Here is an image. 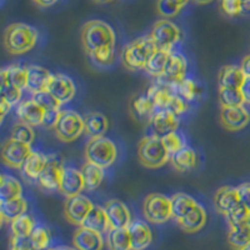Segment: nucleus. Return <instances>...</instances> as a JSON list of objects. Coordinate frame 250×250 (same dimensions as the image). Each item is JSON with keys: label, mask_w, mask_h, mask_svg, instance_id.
<instances>
[{"label": "nucleus", "mask_w": 250, "mask_h": 250, "mask_svg": "<svg viewBox=\"0 0 250 250\" xmlns=\"http://www.w3.org/2000/svg\"><path fill=\"white\" fill-rule=\"evenodd\" d=\"M39 33L34 26L24 23H13L4 31V46L9 54L21 55L34 48Z\"/></svg>", "instance_id": "f257e3e1"}, {"label": "nucleus", "mask_w": 250, "mask_h": 250, "mask_svg": "<svg viewBox=\"0 0 250 250\" xmlns=\"http://www.w3.org/2000/svg\"><path fill=\"white\" fill-rule=\"evenodd\" d=\"M158 46L151 35H144L126 44L122 51L123 65L129 70H144L146 62L156 53Z\"/></svg>", "instance_id": "f03ea898"}, {"label": "nucleus", "mask_w": 250, "mask_h": 250, "mask_svg": "<svg viewBox=\"0 0 250 250\" xmlns=\"http://www.w3.org/2000/svg\"><path fill=\"white\" fill-rule=\"evenodd\" d=\"M82 44L86 53L91 55L104 46L115 45V33L103 20H89L82 28Z\"/></svg>", "instance_id": "7ed1b4c3"}, {"label": "nucleus", "mask_w": 250, "mask_h": 250, "mask_svg": "<svg viewBox=\"0 0 250 250\" xmlns=\"http://www.w3.org/2000/svg\"><path fill=\"white\" fill-rule=\"evenodd\" d=\"M138 156L143 167L149 169H159L170 160V154L160 137L143 138L138 146Z\"/></svg>", "instance_id": "20e7f679"}, {"label": "nucleus", "mask_w": 250, "mask_h": 250, "mask_svg": "<svg viewBox=\"0 0 250 250\" xmlns=\"http://www.w3.org/2000/svg\"><path fill=\"white\" fill-rule=\"evenodd\" d=\"M118 148L113 140L105 137L93 138L85 146V159L103 169L110 168L117 162Z\"/></svg>", "instance_id": "39448f33"}, {"label": "nucleus", "mask_w": 250, "mask_h": 250, "mask_svg": "<svg viewBox=\"0 0 250 250\" xmlns=\"http://www.w3.org/2000/svg\"><path fill=\"white\" fill-rule=\"evenodd\" d=\"M143 214L153 224H164L173 218L170 198L159 193L149 194L143 203Z\"/></svg>", "instance_id": "423d86ee"}, {"label": "nucleus", "mask_w": 250, "mask_h": 250, "mask_svg": "<svg viewBox=\"0 0 250 250\" xmlns=\"http://www.w3.org/2000/svg\"><path fill=\"white\" fill-rule=\"evenodd\" d=\"M85 130L84 117L75 110H62L54 128V133L59 140L70 143L77 140Z\"/></svg>", "instance_id": "0eeeda50"}, {"label": "nucleus", "mask_w": 250, "mask_h": 250, "mask_svg": "<svg viewBox=\"0 0 250 250\" xmlns=\"http://www.w3.org/2000/svg\"><path fill=\"white\" fill-rule=\"evenodd\" d=\"M150 35L158 49L173 51L174 46L180 42L182 33L170 19H160L154 23Z\"/></svg>", "instance_id": "6e6552de"}, {"label": "nucleus", "mask_w": 250, "mask_h": 250, "mask_svg": "<svg viewBox=\"0 0 250 250\" xmlns=\"http://www.w3.org/2000/svg\"><path fill=\"white\" fill-rule=\"evenodd\" d=\"M93 202L82 194L69 196L64 203V216L70 224L82 227L84 219L93 209Z\"/></svg>", "instance_id": "1a4fd4ad"}, {"label": "nucleus", "mask_w": 250, "mask_h": 250, "mask_svg": "<svg viewBox=\"0 0 250 250\" xmlns=\"http://www.w3.org/2000/svg\"><path fill=\"white\" fill-rule=\"evenodd\" d=\"M31 151L33 150H31L30 144H25L13 138H9L3 144L1 159L8 168L20 169Z\"/></svg>", "instance_id": "9d476101"}, {"label": "nucleus", "mask_w": 250, "mask_h": 250, "mask_svg": "<svg viewBox=\"0 0 250 250\" xmlns=\"http://www.w3.org/2000/svg\"><path fill=\"white\" fill-rule=\"evenodd\" d=\"M64 168L65 167H62V162L58 159L57 156H48L45 168L42 171L37 182L38 185L45 191H59Z\"/></svg>", "instance_id": "9b49d317"}, {"label": "nucleus", "mask_w": 250, "mask_h": 250, "mask_svg": "<svg viewBox=\"0 0 250 250\" xmlns=\"http://www.w3.org/2000/svg\"><path fill=\"white\" fill-rule=\"evenodd\" d=\"M149 125L154 135L165 137L179 128V117L169 110H155L149 117Z\"/></svg>", "instance_id": "f8f14e48"}, {"label": "nucleus", "mask_w": 250, "mask_h": 250, "mask_svg": "<svg viewBox=\"0 0 250 250\" xmlns=\"http://www.w3.org/2000/svg\"><path fill=\"white\" fill-rule=\"evenodd\" d=\"M46 90L50 91L62 104H66L75 97L77 86L73 79L68 75L53 74Z\"/></svg>", "instance_id": "ddd939ff"}, {"label": "nucleus", "mask_w": 250, "mask_h": 250, "mask_svg": "<svg viewBox=\"0 0 250 250\" xmlns=\"http://www.w3.org/2000/svg\"><path fill=\"white\" fill-rule=\"evenodd\" d=\"M220 122L227 130L239 131L250 123V114L243 105L222 108Z\"/></svg>", "instance_id": "4468645a"}, {"label": "nucleus", "mask_w": 250, "mask_h": 250, "mask_svg": "<svg viewBox=\"0 0 250 250\" xmlns=\"http://www.w3.org/2000/svg\"><path fill=\"white\" fill-rule=\"evenodd\" d=\"M104 209L110 223V229L128 228L131 224V214L129 208L118 199H111L105 203Z\"/></svg>", "instance_id": "2eb2a0df"}, {"label": "nucleus", "mask_w": 250, "mask_h": 250, "mask_svg": "<svg viewBox=\"0 0 250 250\" xmlns=\"http://www.w3.org/2000/svg\"><path fill=\"white\" fill-rule=\"evenodd\" d=\"M188 70V60L182 53L178 51H171L170 57H169L168 64L165 66V71L160 79L165 82L170 83V84H178L183 79L187 78Z\"/></svg>", "instance_id": "dca6fc26"}, {"label": "nucleus", "mask_w": 250, "mask_h": 250, "mask_svg": "<svg viewBox=\"0 0 250 250\" xmlns=\"http://www.w3.org/2000/svg\"><path fill=\"white\" fill-rule=\"evenodd\" d=\"M83 190H85V185H84L82 171L71 167H65L62 171V182H60V193L69 198V196L82 194Z\"/></svg>", "instance_id": "f3484780"}, {"label": "nucleus", "mask_w": 250, "mask_h": 250, "mask_svg": "<svg viewBox=\"0 0 250 250\" xmlns=\"http://www.w3.org/2000/svg\"><path fill=\"white\" fill-rule=\"evenodd\" d=\"M73 245L77 250H103L104 238L98 231L79 227L73 235Z\"/></svg>", "instance_id": "a211bd4d"}, {"label": "nucleus", "mask_w": 250, "mask_h": 250, "mask_svg": "<svg viewBox=\"0 0 250 250\" xmlns=\"http://www.w3.org/2000/svg\"><path fill=\"white\" fill-rule=\"evenodd\" d=\"M15 114H17L19 122L25 123L34 128V126H42L45 110L40 105H38L34 100L30 99L20 102L15 109Z\"/></svg>", "instance_id": "6ab92c4d"}, {"label": "nucleus", "mask_w": 250, "mask_h": 250, "mask_svg": "<svg viewBox=\"0 0 250 250\" xmlns=\"http://www.w3.org/2000/svg\"><path fill=\"white\" fill-rule=\"evenodd\" d=\"M239 204H240V198H239L238 188L225 185V187L218 189L214 195L215 210L224 216H227Z\"/></svg>", "instance_id": "aec40b11"}, {"label": "nucleus", "mask_w": 250, "mask_h": 250, "mask_svg": "<svg viewBox=\"0 0 250 250\" xmlns=\"http://www.w3.org/2000/svg\"><path fill=\"white\" fill-rule=\"evenodd\" d=\"M46 162H48V156L44 154L39 153V151H31L23 163L21 168H20V173L21 176L28 183L38 182L40 174L45 168Z\"/></svg>", "instance_id": "412c9836"}, {"label": "nucleus", "mask_w": 250, "mask_h": 250, "mask_svg": "<svg viewBox=\"0 0 250 250\" xmlns=\"http://www.w3.org/2000/svg\"><path fill=\"white\" fill-rule=\"evenodd\" d=\"M133 250H145L153 242V233L149 224L144 220H133L128 227Z\"/></svg>", "instance_id": "4be33fe9"}, {"label": "nucleus", "mask_w": 250, "mask_h": 250, "mask_svg": "<svg viewBox=\"0 0 250 250\" xmlns=\"http://www.w3.org/2000/svg\"><path fill=\"white\" fill-rule=\"evenodd\" d=\"M207 211L204 207L200 204L196 205L193 210H190L185 216L176 220L179 224L180 229L184 230L185 233H196V231L202 230L207 223Z\"/></svg>", "instance_id": "5701e85b"}, {"label": "nucleus", "mask_w": 250, "mask_h": 250, "mask_svg": "<svg viewBox=\"0 0 250 250\" xmlns=\"http://www.w3.org/2000/svg\"><path fill=\"white\" fill-rule=\"evenodd\" d=\"M82 227L88 228L94 231H98L100 234H105L110 230V223L106 215V211L104 207L100 205H94L93 209L89 211L86 218L84 219Z\"/></svg>", "instance_id": "b1692460"}, {"label": "nucleus", "mask_w": 250, "mask_h": 250, "mask_svg": "<svg viewBox=\"0 0 250 250\" xmlns=\"http://www.w3.org/2000/svg\"><path fill=\"white\" fill-rule=\"evenodd\" d=\"M28 68V89L31 94L39 93L48 89L51 75L50 71L40 65H29Z\"/></svg>", "instance_id": "393cba45"}, {"label": "nucleus", "mask_w": 250, "mask_h": 250, "mask_svg": "<svg viewBox=\"0 0 250 250\" xmlns=\"http://www.w3.org/2000/svg\"><path fill=\"white\" fill-rule=\"evenodd\" d=\"M84 124H85V130L84 133L88 135L90 139L93 138L104 137L109 126L108 118L102 113L98 111H91L84 115Z\"/></svg>", "instance_id": "a878e982"}, {"label": "nucleus", "mask_w": 250, "mask_h": 250, "mask_svg": "<svg viewBox=\"0 0 250 250\" xmlns=\"http://www.w3.org/2000/svg\"><path fill=\"white\" fill-rule=\"evenodd\" d=\"M26 210H28V202L23 196L0 202V215L4 223L6 222L10 224L18 216L26 214Z\"/></svg>", "instance_id": "bb28decb"}, {"label": "nucleus", "mask_w": 250, "mask_h": 250, "mask_svg": "<svg viewBox=\"0 0 250 250\" xmlns=\"http://www.w3.org/2000/svg\"><path fill=\"white\" fill-rule=\"evenodd\" d=\"M245 74L242 66L238 65H224L219 71V86L225 88H242L245 80Z\"/></svg>", "instance_id": "cd10ccee"}, {"label": "nucleus", "mask_w": 250, "mask_h": 250, "mask_svg": "<svg viewBox=\"0 0 250 250\" xmlns=\"http://www.w3.org/2000/svg\"><path fill=\"white\" fill-rule=\"evenodd\" d=\"M170 163L175 170L180 173L193 170L198 164V155L190 146H184L182 150L176 151L170 155Z\"/></svg>", "instance_id": "c85d7f7f"}, {"label": "nucleus", "mask_w": 250, "mask_h": 250, "mask_svg": "<svg viewBox=\"0 0 250 250\" xmlns=\"http://www.w3.org/2000/svg\"><path fill=\"white\" fill-rule=\"evenodd\" d=\"M84 179L85 190L93 191L102 185L104 180V169L97 164H93L90 162H86L80 169Z\"/></svg>", "instance_id": "c756f323"}, {"label": "nucleus", "mask_w": 250, "mask_h": 250, "mask_svg": "<svg viewBox=\"0 0 250 250\" xmlns=\"http://www.w3.org/2000/svg\"><path fill=\"white\" fill-rule=\"evenodd\" d=\"M171 202V211H173V218L179 220L180 218L187 215L190 210L198 205L196 200L193 196L185 193H175L170 196Z\"/></svg>", "instance_id": "7c9ffc66"}, {"label": "nucleus", "mask_w": 250, "mask_h": 250, "mask_svg": "<svg viewBox=\"0 0 250 250\" xmlns=\"http://www.w3.org/2000/svg\"><path fill=\"white\" fill-rule=\"evenodd\" d=\"M0 95L1 99L8 102L13 106H17L23 97V90L9 82L5 69H1L0 71Z\"/></svg>", "instance_id": "2f4dec72"}, {"label": "nucleus", "mask_w": 250, "mask_h": 250, "mask_svg": "<svg viewBox=\"0 0 250 250\" xmlns=\"http://www.w3.org/2000/svg\"><path fill=\"white\" fill-rule=\"evenodd\" d=\"M106 244L109 250H133L128 228L110 229L106 236Z\"/></svg>", "instance_id": "473e14b6"}, {"label": "nucleus", "mask_w": 250, "mask_h": 250, "mask_svg": "<svg viewBox=\"0 0 250 250\" xmlns=\"http://www.w3.org/2000/svg\"><path fill=\"white\" fill-rule=\"evenodd\" d=\"M174 90L176 94H179L183 99L189 103L199 99L203 93L202 85L191 78H185L178 84H174Z\"/></svg>", "instance_id": "72a5a7b5"}, {"label": "nucleus", "mask_w": 250, "mask_h": 250, "mask_svg": "<svg viewBox=\"0 0 250 250\" xmlns=\"http://www.w3.org/2000/svg\"><path fill=\"white\" fill-rule=\"evenodd\" d=\"M23 195V187L14 176L3 174L0 178V202L14 199Z\"/></svg>", "instance_id": "f704fd0d"}, {"label": "nucleus", "mask_w": 250, "mask_h": 250, "mask_svg": "<svg viewBox=\"0 0 250 250\" xmlns=\"http://www.w3.org/2000/svg\"><path fill=\"white\" fill-rule=\"evenodd\" d=\"M171 51L168 50H162V49H158L155 54L149 59V62H146L144 70L148 73L150 77L154 78H160L163 77L165 71V66L168 64L169 57H170Z\"/></svg>", "instance_id": "c9c22d12"}, {"label": "nucleus", "mask_w": 250, "mask_h": 250, "mask_svg": "<svg viewBox=\"0 0 250 250\" xmlns=\"http://www.w3.org/2000/svg\"><path fill=\"white\" fill-rule=\"evenodd\" d=\"M37 227V222L29 214H23V215L18 216L10 223V230H12V235L20 236V238H29L31 231L34 230V228Z\"/></svg>", "instance_id": "e433bc0d"}, {"label": "nucleus", "mask_w": 250, "mask_h": 250, "mask_svg": "<svg viewBox=\"0 0 250 250\" xmlns=\"http://www.w3.org/2000/svg\"><path fill=\"white\" fill-rule=\"evenodd\" d=\"M219 103L222 108H230V106L244 105L245 99L243 97L242 90L239 88H219Z\"/></svg>", "instance_id": "4c0bfd02"}, {"label": "nucleus", "mask_w": 250, "mask_h": 250, "mask_svg": "<svg viewBox=\"0 0 250 250\" xmlns=\"http://www.w3.org/2000/svg\"><path fill=\"white\" fill-rule=\"evenodd\" d=\"M228 244L233 250H242L250 243V225L249 227L230 228L227 236Z\"/></svg>", "instance_id": "58836bf2"}, {"label": "nucleus", "mask_w": 250, "mask_h": 250, "mask_svg": "<svg viewBox=\"0 0 250 250\" xmlns=\"http://www.w3.org/2000/svg\"><path fill=\"white\" fill-rule=\"evenodd\" d=\"M227 222L229 228H239V227H249L250 225V209L243 205L242 203L236 205L230 213L228 214Z\"/></svg>", "instance_id": "ea45409f"}, {"label": "nucleus", "mask_w": 250, "mask_h": 250, "mask_svg": "<svg viewBox=\"0 0 250 250\" xmlns=\"http://www.w3.org/2000/svg\"><path fill=\"white\" fill-rule=\"evenodd\" d=\"M4 69L6 71L9 82L13 83L15 86H18L21 90L26 89V86H28V68L26 66L12 64V65L6 66Z\"/></svg>", "instance_id": "a19ab883"}, {"label": "nucleus", "mask_w": 250, "mask_h": 250, "mask_svg": "<svg viewBox=\"0 0 250 250\" xmlns=\"http://www.w3.org/2000/svg\"><path fill=\"white\" fill-rule=\"evenodd\" d=\"M29 240H30L31 245L35 250L46 249V248H49L51 242L50 231L48 230V228L37 224L34 230L31 231V234L29 235Z\"/></svg>", "instance_id": "79ce46f5"}, {"label": "nucleus", "mask_w": 250, "mask_h": 250, "mask_svg": "<svg viewBox=\"0 0 250 250\" xmlns=\"http://www.w3.org/2000/svg\"><path fill=\"white\" fill-rule=\"evenodd\" d=\"M93 62L102 68L111 66L115 62V45H106L90 55Z\"/></svg>", "instance_id": "37998d69"}, {"label": "nucleus", "mask_w": 250, "mask_h": 250, "mask_svg": "<svg viewBox=\"0 0 250 250\" xmlns=\"http://www.w3.org/2000/svg\"><path fill=\"white\" fill-rule=\"evenodd\" d=\"M10 138L15 140H19L21 143H25V144H33L35 139V131L33 129V126L25 124V123H17V124L13 126L12 133H10Z\"/></svg>", "instance_id": "c03bdc74"}, {"label": "nucleus", "mask_w": 250, "mask_h": 250, "mask_svg": "<svg viewBox=\"0 0 250 250\" xmlns=\"http://www.w3.org/2000/svg\"><path fill=\"white\" fill-rule=\"evenodd\" d=\"M184 5L175 0H158L156 1V12L164 19H171L182 12Z\"/></svg>", "instance_id": "a18cd8bd"}, {"label": "nucleus", "mask_w": 250, "mask_h": 250, "mask_svg": "<svg viewBox=\"0 0 250 250\" xmlns=\"http://www.w3.org/2000/svg\"><path fill=\"white\" fill-rule=\"evenodd\" d=\"M31 99L37 103L38 105H40L44 110H54V109H60L62 105V103L57 99V98L48 90L39 91V93L33 94Z\"/></svg>", "instance_id": "49530a36"}, {"label": "nucleus", "mask_w": 250, "mask_h": 250, "mask_svg": "<svg viewBox=\"0 0 250 250\" xmlns=\"http://www.w3.org/2000/svg\"><path fill=\"white\" fill-rule=\"evenodd\" d=\"M133 110L137 113L138 117H150L156 110V108L150 98H148L146 95H142L133 100Z\"/></svg>", "instance_id": "de8ad7c7"}, {"label": "nucleus", "mask_w": 250, "mask_h": 250, "mask_svg": "<svg viewBox=\"0 0 250 250\" xmlns=\"http://www.w3.org/2000/svg\"><path fill=\"white\" fill-rule=\"evenodd\" d=\"M162 139L170 155H173L174 153L182 150L184 146H187L184 137L182 135V133H178V130L173 131V133L168 134V135H165Z\"/></svg>", "instance_id": "09e8293b"}, {"label": "nucleus", "mask_w": 250, "mask_h": 250, "mask_svg": "<svg viewBox=\"0 0 250 250\" xmlns=\"http://www.w3.org/2000/svg\"><path fill=\"white\" fill-rule=\"evenodd\" d=\"M220 10L225 17H242V1L240 0H220Z\"/></svg>", "instance_id": "8fccbe9b"}, {"label": "nucleus", "mask_w": 250, "mask_h": 250, "mask_svg": "<svg viewBox=\"0 0 250 250\" xmlns=\"http://www.w3.org/2000/svg\"><path fill=\"white\" fill-rule=\"evenodd\" d=\"M167 110L171 111L173 114L180 117V115H183V114L187 113V111L189 110V102L184 100L182 97H180L179 94L175 93Z\"/></svg>", "instance_id": "3c124183"}, {"label": "nucleus", "mask_w": 250, "mask_h": 250, "mask_svg": "<svg viewBox=\"0 0 250 250\" xmlns=\"http://www.w3.org/2000/svg\"><path fill=\"white\" fill-rule=\"evenodd\" d=\"M60 113H62V110H60V109H54V110H45L43 123H42V126L45 129H54L55 125H57V123H58V120H59Z\"/></svg>", "instance_id": "603ef678"}, {"label": "nucleus", "mask_w": 250, "mask_h": 250, "mask_svg": "<svg viewBox=\"0 0 250 250\" xmlns=\"http://www.w3.org/2000/svg\"><path fill=\"white\" fill-rule=\"evenodd\" d=\"M10 250H35L31 245L29 238H20L12 235L10 239Z\"/></svg>", "instance_id": "864d4df0"}, {"label": "nucleus", "mask_w": 250, "mask_h": 250, "mask_svg": "<svg viewBox=\"0 0 250 250\" xmlns=\"http://www.w3.org/2000/svg\"><path fill=\"white\" fill-rule=\"evenodd\" d=\"M238 188L240 203L250 209V183H243Z\"/></svg>", "instance_id": "5fc2aeb1"}, {"label": "nucleus", "mask_w": 250, "mask_h": 250, "mask_svg": "<svg viewBox=\"0 0 250 250\" xmlns=\"http://www.w3.org/2000/svg\"><path fill=\"white\" fill-rule=\"evenodd\" d=\"M243 93V97H244L245 103L250 104V78L247 77L245 78L244 83H243L242 88H240Z\"/></svg>", "instance_id": "6e6d98bb"}, {"label": "nucleus", "mask_w": 250, "mask_h": 250, "mask_svg": "<svg viewBox=\"0 0 250 250\" xmlns=\"http://www.w3.org/2000/svg\"><path fill=\"white\" fill-rule=\"evenodd\" d=\"M12 108H13V105H10L8 102H5V100L1 99V102H0V115H1V117H0V120H1V122H3L4 118L8 115L9 111L12 110Z\"/></svg>", "instance_id": "4d7b16f0"}, {"label": "nucleus", "mask_w": 250, "mask_h": 250, "mask_svg": "<svg viewBox=\"0 0 250 250\" xmlns=\"http://www.w3.org/2000/svg\"><path fill=\"white\" fill-rule=\"evenodd\" d=\"M240 66H242L243 71H244L245 77H249L250 78V54L247 55V57L243 58L242 64H240Z\"/></svg>", "instance_id": "13d9d810"}, {"label": "nucleus", "mask_w": 250, "mask_h": 250, "mask_svg": "<svg viewBox=\"0 0 250 250\" xmlns=\"http://www.w3.org/2000/svg\"><path fill=\"white\" fill-rule=\"evenodd\" d=\"M242 1V17H250V0H240Z\"/></svg>", "instance_id": "bf43d9fd"}, {"label": "nucleus", "mask_w": 250, "mask_h": 250, "mask_svg": "<svg viewBox=\"0 0 250 250\" xmlns=\"http://www.w3.org/2000/svg\"><path fill=\"white\" fill-rule=\"evenodd\" d=\"M33 1L42 8H49V6L54 5L58 0H33Z\"/></svg>", "instance_id": "052dcab7"}, {"label": "nucleus", "mask_w": 250, "mask_h": 250, "mask_svg": "<svg viewBox=\"0 0 250 250\" xmlns=\"http://www.w3.org/2000/svg\"><path fill=\"white\" fill-rule=\"evenodd\" d=\"M55 250H77L75 248H71V247H68V245H60V247H57L54 248Z\"/></svg>", "instance_id": "680f3d73"}, {"label": "nucleus", "mask_w": 250, "mask_h": 250, "mask_svg": "<svg viewBox=\"0 0 250 250\" xmlns=\"http://www.w3.org/2000/svg\"><path fill=\"white\" fill-rule=\"evenodd\" d=\"M196 4H202V5H207V4H210L214 0H194Z\"/></svg>", "instance_id": "e2e57ef3"}, {"label": "nucleus", "mask_w": 250, "mask_h": 250, "mask_svg": "<svg viewBox=\"0 0 250 250\" xmlns=\"http://www.w3.org/2000/svg\"><path fill=\"white\" fill-rule=\"evenodd\" d=\"M93 1L97 4H108L110 1H113V0H93Z\"/></svg>", "instance_id": "0e129e2a"}, {"label": "nucleus", "mask_w": 250, "mask_h": 250, "mask_svg": "<svg viewBox=\"0 0 250 250\" xmlns=\"http://www.w3.org/2000/svg\"><path fill=\"white\" fill-rule=\"evenodd\" d=\"M175 1H178V3H180L182 5H184V6L189 3V0H175Z\"/></svg>", "instance_id": "69168bd1"}, {"label": "nucleus", "mask_w": 250, "mask_h": 250, "mask_svg": "<svg viewBox=\"0 0 250 250\" xmlns=\"http://www.w3.org/2000/svg\"><path fill=\"white\" fill-rule=\"evenodd\" d=\"M242 250H250V243H249V244H248V245H245V247L243 248Z\"/></svg>", "instance_id": "338daca9"}, {"label": "nucleus", "mask_w": 250, "mask_h": 250, "mask_svg": "<svg viewBox=\"0 0 250 250\" xmlns=\"http://www.w3.org/2000/svg\"><path fill=\"white\" fill-rule=\"evenodd\" d=\"M43 250H55L54 248H46V249H43Z\"/></svg>", "instance_id": "774afa93"}]
</instances>
